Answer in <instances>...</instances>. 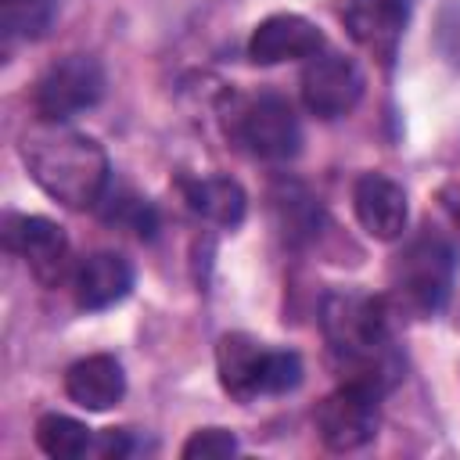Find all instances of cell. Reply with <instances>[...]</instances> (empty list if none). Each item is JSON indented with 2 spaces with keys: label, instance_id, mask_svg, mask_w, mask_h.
Instances as JSON below:
<instances>
[{
  "label": "cell",
  "instance_id": "6da1fadb",
  "mask_svg": "<svg viewBox=\"0 0 460 460\" xmlns=\"http://www.w3.org/2000/svg\"><path fill=\"white\" fill-rule=\"evenodd\" d=\"M22 162L29 176L61 205L90 208L101 201L108 187V155L104 147L68 129L65 122H43L25 129L22 137Z\"/></svg>",
  "mask_w": 460,
  "mask_h": 460
},
{
  "label": "cell",
  "instance_id": "7a4b0ae2",
  "mask_svg": "<svg viewBox=\"0 0 460 460\" xmlns=\"http://www.w3.org/2000/svg\"><path fill=\"white\" fill-rule=\"evenodd\" d=\"M388 298L367 291H334L323 302V334L331 352L349 367L352 377H367L385 388V374H392V334H388Z\"/></svg>",
  "mask_w": 460,
  "mask_h": 460
},
{
  "label": "cell",
  "instance_id": "3957f363",
  "mask_svg": "<svg viewBox=\"0 0 460 460\" xmlns=\"http://www.w3.org/2000/svg\"><path fill=\"white\" fill-rule=\"evenodd\" d=\"M377 399L381 385L367 377H349L316 406L320 442L334 453H352L377 435Z\"/></svg>",
  "mask_w": 460,
  "mask_h": 460
},
{
  "label": "cell",
  "instance_id": "277c9868",
  "mask_svg": "<svg viewBox=\"0 0 460 460\" xmlns=\"http://www.w3.org/2000/svg\"><path fill=\"white\" fill-rule=\"evenodd\" d=\"M234 137L266 162H288L302 147V126L295 108L280 93H255L234 108Z\"/></svg>",
  "mask_w": 460,
  "mask_h": 460
},
{
  "label": "cell",
  "instance_id": "5b68a950",
  "mask_svg": "<svg viewBox=\"0 0 460 460\" xmlns=\"http://www.w3.org/2000/svg\"><path fill=\"white\" fill-rule=\"evenodd\" d=\"M101 97H104V68L97 65V58L68 54L40 75L32 104L43 122H68L79 111L93 108Z\"/></svg>",
  "mask_w": 460,
  "mask_h": 460
},
{
  "label": "cell",
  "instance_id": "8992f818",
  "mask_svg": "<svg viewBox=\"0 0 460 460\" xmlns=\"http://www.w3.org/2000/svg\"><path fill=\"white\" fill-rule=\"evenodd\" d=\"M395 298L413 313H435L449 298L453 252L442 237H417L395 262Z\"/></svg>",
  "mask_w": 460,
  "mask_h": 460
},
{
  "label": "cell",
  "instance_id": "52a82bcc",
  "mask_svg": "<svg viewBox=\"0 0 460 460\" xmlns=\"http://www.w3.org/2000/svg\"><path fill=\"white\" fill-rule=\"evenodd\" d=\"M363 97V75L356 61L341 54H313L302 68V101L316 119H341Z\"/></svg>",
  "mask_w": 460,
  "mask_h": 460
},
{
  "label": "cell",
  "instance_id": "ba28073f",
  "mask_svg": "<svg viewBox=\"0 0 460 460\" xmlns=\"http://www.w3.org/2000/svg\"><path fill=\"white\" fill-rule=\"evenodd\" d=\"M4 244L22 255L40 280H58L68 259L65 230L47 216H7L4 219Z\"/></svg>",
  "mask_w": 460,
  "mask_h": 460
},
{
  "label": "cell",
  "instance_id": "9c48e42d",
  "mask_svg": "<svg viewBox=\"0 0 460 460\" xmlns=\"http://www.w3.org/2000/svg\"><path fill=\"white\" fill-rule=\"evenodd\" d=\"M352 208L359 226L377 241H395L406 230L410 205L406 190L385 172H363L352 187Z\"/></svg>",
  "mask_w": 460,
  "mask_h": 460
},
{
  "label": "cell",
  "instance_id": "30bf717a",
  "mask_svg": "<svg viewBox=\"0 0 460 460\" xmlns=\"http://www.w3.org/2000/svg\"><path fill=\"white\" fill-rule=\"evenodd\" d=\"M323 50V32L302 14H270L255 25L248 40V58L255 65H280L295 58H313Z\"/></svg>",
  "mask_w": 460,
  "mask_h": 460
},
{
  "label": "cell",
  "instance_id": "8fae6325",
  "mask_svg": "<svg viewBox=\"0 0 460 460\" xmlns=\"http://www.w3.org/2000/svg\"><path fill=\"white\" fill-rule=\"evenodd\" d=\"M65 392L83 410H111L126 395V374L115 356H86L75 359L65 374Z\"/></svg>",
  "mask_w": 460,
  "mask_h": 460
},
{
  "label": "cell",
  "instance_id": "7c38bea8",
  "mask_svg": "<svg viewBox=\"0 0 460 460\" xmlns=\"http://www.w3.org/2000/svg\"><path fill=\"white\" fill-rule=\"evenodd\" d=\"M72 288H75L79 309H108L129 295L133 266L115 252H97L75 270Z\"/></svg>",
  "mask_w": 460,
  "mask_h": 460
},
{
  "label": "cell",
  "instance_id": "4fadbf2b",
  "mask_svg": "<svg viewBox=\"0 0 460 460\" xmlns=\"http://www.w3.org/2000/svg\"><path fill=\"white\" fill-rule=\"evenodd\" d=\"M262 359H266V349L255 338H248V334H223L219 349H216V367H219V381H223L226 395H234L237 402L259 399Z\"/></svg>",
  "mask_w": 460,
  "mask_h": 460
},
{
  "label": "cell",
  "instance_id": "5bb4252c",
  "mask_svg": "<svg viewBox=\"0 0 460 460\" xmlns=\"http://www.w3.org/2000/svg\"><path fill=\"white\" fill-rule=\"evenodd\" d=\"M187 205L198 216H205L208 223L237 226L244 219L248 198H244L237 180H230V176H205V180H190L187 183Z\"/></svg>",
  "mask_w": 460,
  "mask_h": 460
},
{
  "label": "cell",
  "instance_id": "9a60e30c",
  "mask_svg": "<svg viewBox=\"0 0 460 460\" xmlns=\"http://www.w3.org/2000/svg\"><path fill=\"white\" fill-rule=\"evenodd\" d=\"M349 18H352L356 36L367 47L392 54V43L406 25V4L402 0H356Z\"/></svg>",
  "mask_w": 460,
  "mask_h": 460
},
{
  "label": "cell",
  "instance_id": "2e32d148",
  "mask_svg": "<svg viewBox=\"0 0 460 460\" xmlns=\"http://www.w3.org/2000/svg\"><path fill=\"white\" fill-rule=\"evenodd\" d=\"M90 428L75 417H65V413H43L36 420V442L47 456H58V460H75L90 449Z\"/></svg>",
  "mask_w": 460,
  "mask_h": 460
},
{
  "label": "cell",
  "instance_id": "e0dca14e",
  "mask_svg": "<svg viewBox=\"0 0 460 460\" xmlns=\"http://www.w3.org/2000/svg\"><path fill=\"white\" fill-rule=\"evenodd\" d=\"M302 359L288 349H266L262 374H259V395H284L302 385Z\"/></svg>",
  "mask_w": 460,
  "mask_h": 460
},
{
  "label": "cell",
  "instance_id": "ac0fdd59",
  "mask_svg": "<svg viewBox=\"0 0 460 460\" xmlns=\"http://www.w3.org/2000/svg\"><path fill=\"white\" fill-rule=\"evenodd\" d=\"M234 453H237V438L226 428H201L180 449L183 460H223V456H234Z\"/></svg>",
  "mask_w": 460,
  "mask_h": 460
},
{
  "label": "cell",
  "instance_id": "d6986e66",
  "mask_svg": "<svg viewBox=\"0 0 460 460\" xmlns=\"http://www.w3.org/2000/svg\"><path fill=\"white\" fill-rule=\"evenodd\" d=\"M4 4V29L7 32H18V29H36L47 22V11H50V0H0Z\"/></svg>",
  "mask_w": 460,
  "mask_h": 460
},
{
  "label": "cell",
  "instance_id": "ffe728a7",
  "mask_svg": "<svg viewBox=\"0 0 460 460\" xmlns=\"http://www.w3.org/2000/svg\"><path fill=\"white\" fill-rule=\"evenodd\" d=\"M449 208H453V216L460 219V187H456V194H453V201H449Z\"/></svg>",
  "mask_w": 460,
  "mask_h": 460
}]
</instances>
